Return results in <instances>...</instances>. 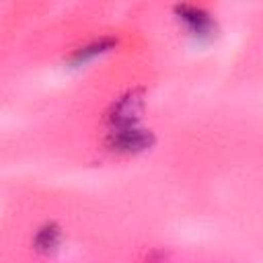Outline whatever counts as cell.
<instances>
[{
  "instance_id": "obj_1",
  "label": "cell",
  "mask_w": 263,
  "mask_h": 263,
  "mask_svg": "<svg viewBox=\"0 0 263 263\" xmlns=\"http://www.w3.org/2000/svg\"><path fill=\"white\" fill-rule=\"evenodd\" d=\"M152 134L140 127H121V129H111L107 138V146L115 152L132 154V152H142L152 144Z\"/></svg>"
},
{
  "instance_id": "obj_4",
  "label": "cell",
  "mask_w": 263,
  "mask_h": 263,
  "mask_svg": "<svg viewBox=\"0 0 263 263\" xmlns=\"http://www.w3.org/2000/svg\"><path fill=\"white\" fill-rule=\"evenodd\" d=\"M60 245V228L55 224H45L35 236V249L39 253H51Z\"/></svg>"
},
{
  "instance_id": "obj_3",
  "label": "cell",
  "mask_w": 263,
  "mask_h": 263,
  "mask_svg": "<svg viewBox=\"0 0 263 263\" xmlns=\"http://www.w3.org/2000/svg\"><path fill=\"white\" fill-rule=\"evenodd\" d=\"M181 21L189 27V31L193 35H208L212 31V18L208 12H203L201 8L195 6H181L179 8Z\"/></svg>"
},
{
  "instance_id": "obj_5",
  "label": "cell",
  "mask_w": 263,
  "mask_h": 263,
  "mask_svg": "<svg viewBox=\"0 0 263 263\" xmlns=\"http://www.w3.org/2000/svg\"><path fill=\"white\" fill-rule=\"evenodd\" d=\"M109 47H111V41H109V39H103V41L90 43V45L82 47L80 51H76V53H74V60H76V62H84L86 58L97 55V53H101V51H105V49H109Z\"/></svg>"
},
{
  "instance_id": "obj_2",
  "label": "cell",
  "mask_w": 263,
  "mask_h": 263,
  "mask_svg": "<svg viewBox=\"0 0 263 263\" xmlns=\"http://www.w3.org/2000/svg\"><path fill=\"white\" fill-rule=\"evenodd\" d=\"M140 111H142V95L138 90H132L125 97H121L117 103H113V107L107 115V121H109L111 129L134 127Z\"/></svg>"
}]
</instances>
